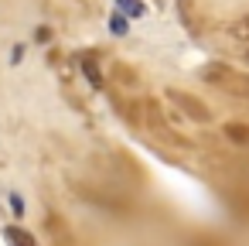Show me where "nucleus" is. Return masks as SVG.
<instances>
[{
    "label": "nucleus",
    "instance_id": "nucleus-8",
    "mask_svg": "<svg viewBox=\"0 0 249 246\" xmlns=\"http://www.w3.org/2000/svg\"><path fill=\"white\" fill-rule=\"evenodd\" d=\"M11 208H14V212H18V215H21V212H24V202H21V198H18V195H11Z\"/></svg>",
    "mask_w": 249,
    "mask_h": 246
},
{
    "label": "nucleus",
    "instance_id": "nucleus-1",
    "mask_svg": "<svg viewBox=\"0 0 249 246\" xmlns=\"http://www.w3.org/2000/svg\"><path fill=\"white\" fill-rule=\"evenodd\" d=\"M201 79H205L212 89H218V93H225V96H232V99H249V76L239 72V69H232V65H225V62L205 65V69H201Z\"/></svg>",
    "mask_w": 249,
    "mask_h": 246
},
{
    "label": "nucleus",
    "instance_id": "nucleus-5",
    "mask_svg": "<svg viewBox=\"0 0 249 246\" xmlns=\"http://www.w3.org/2000/svg\"><path fill=\"white\" fill-rule=\"evenodd\" d=\"M79 65H82V72H86V79H89V82H92L96 89H103V82H106V79H103V72L96 69V62H92V58H82Z\"/></svg>",
    "mask_w": 249,
    "mask_h": 246
},
{
    "label": "nucleus",
    "instance_id": "nucleus-2",
    "mask_svg": "<svg viewBox=\"0 0 249 246\" xmlns=\"http://www.w3.org/2000/svg\"><path fill=\"white\" fill-rule=\"evenodd\" d=\"M167 99H171L174 110H181V113H184L188 120H195V123H212V120H215L212 106H208L205 99H198L195 93H188V89H167Z\"/></svg>",
    "mask_w": 249,
    "mask_h": 246
},
{
    "label": "nucleus",
    "instance_id": "nucleus-6",
    "mask_svg": "<svg viewBox=\"0 0 249 246\" xmlns=\"http://www.w3.org/2000/svg\"><path fill=\"white\" fill-rule=\"evenodd\" d=\"M120 7H123L126 14H133V18L143 14V4H140V0H120Z\"/></svg>",
    "mask_w": 249,
    "mask_h": 246
},
{
    "label": "nucleus",
    "instance_id": "nucleus-7",
    "mask_svg": "<svg viewBox=\"0 0 249 246\" xmlns=\"http://www.w3.org/2000/svg\"><path fill=\"white\" fill-rule=\"evenodd\" d=\"M113 35H126V21L123 18H113Z\"/></svg>",
    "mask_w": 249,
    "mask_h": 246
},
{
    "label": "nucleus",
    "instance_id": "nucleus-3",
    "mask_svg": "<svg viewBox=\"0 0 249 246\" xmlns=\"http://www.w3.org/2000/svg\"><path fill=\"white\" fill-rule=\"evenodd\" d=\"M222 137L235 147H249V123H239V120H229L222 127Z\"/></svg>",
    "mask_w": 249,
    "mask_h": 246
},
{
    "label": "nucleus",
    "instance_id": "nucleus-4",
    "mask_svg": "<svg viewBox=\"0 0 249 246\" xmlns=\"http://www.w3.org/2000/svg\"><path fill=\"white\" fill-rule=\"evenodd\" d=\"M4 236H7V243H14V246H38V239H35L31 232H24L21 226H7Z\"/></svg>",
    "mask_w": 249,
    "mask_h": 246
}]
</instances>
